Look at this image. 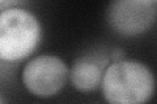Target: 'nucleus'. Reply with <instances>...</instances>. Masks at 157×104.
I'll return each instance as SVG.
<instances>
[{
	"instance_id": "1",
	"label": "nucleus",
	"mask_w": 157,
	"mask_h": 104,
	"mask_svg": "<svg viewBox=\"0 0 157 104\" xmlns=\"http://www.w3.org/2000/svg\"><path fill=\"white\" fill-rule=\"evenodd\" d=\"M100 90L106 104H147L155 95V73L144 61L124 57L107 65Z\"/></svg>"
},
{
	"instance_id": "2",
	"label": "nucleus",
	"mask_w": 157,
	"mask_h": 104,
	"mask_svg": "<svg viewBox=\"0 0 157 104\" xmlns=\"http://www.w3.org/2000/svg\"><path fill=\"white\" fill-rule=\"evenodd\" d=\"M26 4L0 12V63L28 60L42 42V22Z\"/></svg>"
},
{
	"instance_id": "3",
	"label": "nucleus",
	"mask_w": 157,
	"mask_h": 104,
	"mask_svg": "<svg viewBox=\"0 0 157 104\" xmlns=\"http://www.w3.org/2000/svg\"><path fill=\"white\" fill-rule=\"evenodd\" d=\"M70 65L59 55L39 53L28 59L21 70L24 88L32 96L50 99L59 95L68 83Z\"/></svg>"
},
{
	"instance_id": "4",
	"label": "nucleus",
	"mask_w": 157,
	"mask_h": 104,
	"mask_svg": "<svg viewBox=\"0 0 157 104\" xmlns=\"http://www.w3.org/2000/svg\"><path fill=\"white\" fill-rule=\"evenodd\" d=\"M156 18V0H113L105 11L107 26L117 35L124 38H135L148 33Z\"/></svg>"
},
{
	"instance_id": "5",
	"label": "nucleus",
	"mask_w": 157,
	"mask_h": 104,
	"mask_svg": "<svg viewBox=\"0 0 157 104\" xmlns=\"http://www.w3.org/2000/svg\"><path fill=\"white\" fill-rule=\"evenodd\" d=\"M110 63L107 48H93L82 52L71 64L68 82L82 94L100 90L105 69Z\"/></svg>"
},
{
	"instance_id": "6",
	"label": "nucleus",
	"mask_w": 157,
	"mask_h": 104,
	"mask_svg": "<svg viewBox=\"0 0 157 104\" xmlns=\"http://www.w3.org/2000/svg\"><path fill=\"white\" fill-rule=\"evenodd\" d=\"M109 57H110V61L111 63L113 61H119V60H122V59L126 57V52H124L123 48L114 47V48L109 49Z\"/></svg>"
},
{
	"instance_id": "7",
	"label": "nucleus",
	"mask_w": 157,
	"mask_h": 104,
	"mask_svg": "<svg viewBox=\"0 0 157 104\" xmlns=\"http://www.w3.org/2000/svg\"><path fill=\"white\" fill-rule=\"evenodd\" d=\"M25 2H21V0H0V12L6 11L8 8L20 5V4H24Z\"/></svg>"
},
{
	"instance_id": "8",
	"label": "nucleus",
	"mask_w": 157,
	"mask_h": 104,
	"mask_svg": "<svg viewBox=\"0 0 157 104\" xmlns=\"http://www.w3.org/2000/svg\"><path fill=\"white\" fill-rule=\"evenodd\" d=\"M0 104H8V100H7L6 96H4L2 92H0Z\"/></svg>"
},
{
	"instance_id": "9",
	"label": "nucleus",
	"mask_w": 157,
	"mask_h": 104,
	"mask_svg": "<svg viewBox=\"0 0 157 104\" xmlns=\"http://www.w3.org/2000/svg\"><path fill=\"white\" fill-rule=\"evenodd\" d=\"M34 104H38V103H34Z\"/></svg>"
}]
</instances>
